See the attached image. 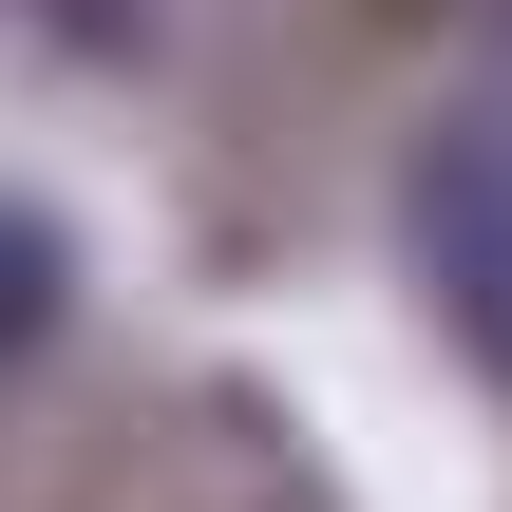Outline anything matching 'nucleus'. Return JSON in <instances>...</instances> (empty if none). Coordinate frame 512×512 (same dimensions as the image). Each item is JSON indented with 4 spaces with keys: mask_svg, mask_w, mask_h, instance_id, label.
<instances>
[{
    "mask_svg": "<svg viewBox=\"0 0 512 512\" xmlns=\"http://www.w3.org/2000/svg\"><path fill=\"white\" fill-rule=\"evenodd\" d=\"M399 228H418V285L456 304V342L512 380V95H456L399 171Z\"/></svg>",
    "mask_w": 512,
    "mask_h": 512,
    "instance_id": "nucleus-1",
    "label": "nucleus"
},
{
    "mask_svg": "<svg viewBox=\"0 0 512 512\" xmlns=\"http://www.w3.org/2000/svg\"><path fill=\"white\" fill-rule=\"evenodd\" d=\"M57 304H76V266H57V228H19V209H0V342H38Z\"/></svg>",
    "mask_w": 512,
    "mask_h": 512,
    "instance_id": "nucleus-2",
    "label": "nucleus"
}]
</instances>
